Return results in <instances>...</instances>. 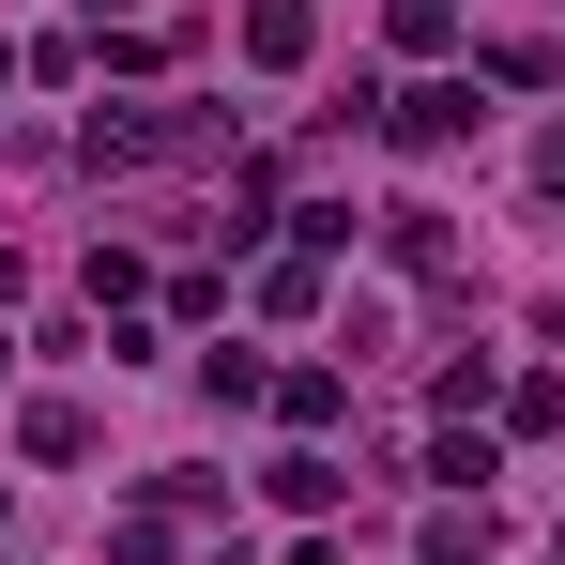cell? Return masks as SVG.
<instances>
[{
    "instance_id": "cell-3",
    "label": "cell",
    "mask_w": 565,
    "mask_h": 565,
    "mask_svg": "<svg viewBox=\"0 0 565 565\" xmlns=\"http://www.w3.org/2000/svg\"><path fill=\"white\" fill-rule=\"evenodd\" d=\"M428 565H489V504L473 520H428Z\"/></svg>"
},
{
    "instance_id": "cell-2",
    "label": "cell",
    "mask_w": 565,
    "mask_h": 565,
    "mask_svg": "<svg viewBox=\"0 0 565 565\" xmlns=\"http://www.w3.org/2000/svg\"><path fill=\"white\" fill-rule=\"evenodd\" d=\"M459 122H473V93H459V77H444V93H413V107H397V138H428V153H444Z\"/></svg>"
},
{
    "instance_id": "cell-1",
    "label": "cell",
    "mask_w": 565,
    "mask_h": 565,
    "mask_svg": "<svg viewBox=\"0 0 565 565\" xmlns=\"http://www.w3.org/2000/svg\"><path fill=\"white\" fill-rule=\"evenodd\" d=\"M306 31H321L306 0H245V46H260V62H306Z\"/></svg>"
},
{
    "instance_id": "cell-5",
    "label": "cell",
    "mask_w": 565,
    "mask_h": 565,
    "mask_svg": "<svg viewBox=\"0 0 565 565\" xmlns=\"http://www.w3.org/2000/svg\"><path fill=\"white\" fill-rule=\"evenodd\" d=\"M290 565H337V551H290Z\"/></svg>"
},
{
    "instance_id": "cell-4",
    "label": "cell",
    "mask_w": 565,
    "mask_h": 565,
    "mask_svg": "<svg viewBox=\"0 0 565 565\" xmlns=\"http://www.w3.org/2000/svg\"><path fill=\"white\" fill-rule=\"evenodd\" d=\"M551 184H565V122H551Z\"/></svg>"
}]
</instances>
